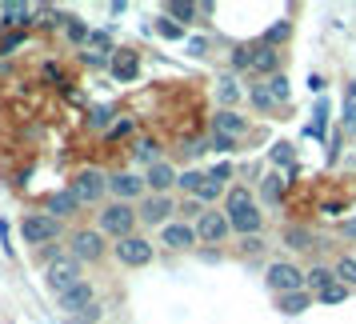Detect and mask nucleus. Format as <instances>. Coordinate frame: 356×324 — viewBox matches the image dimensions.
Returning a JSON list of instances; mask_svg holds the SVG:
<instances>
[{"label": "nucleus", "mask_w": 356, "mask_h": 324, "mask_svg": "<svg viewBox=\"0 0 356 324\" xmlns=\"http://www.w3.org/2000/svg\"><path fill=\"white\" fill-rule=\"evenodd\" d=\"M140 225V216H136V204H124V200H113V204H104L100 209V232L104 236H116V241H124L132 236Z\"/></svg>", "instance_id": "1"}, {"label": "nucleus", "mask_w": 356, "mask_h": 324, "mask_svg": "<svg viewBox=\"0 0 356 324\" xmlns=\"http://www.w3.org/2000/svg\"><path fill=\"white\" fill-rule=\"evenodd\" d=\"M104 252H108V244H104L100 228H76L68 241V257L81 260V264H97V260H104Z\"/></svg>", "instance_id": "2"}, {"label": "nucleus", "mask_w": 356, "mask_h": 324, "mask_svg": "<svg viewBox=\"0 0 356 324\" xmlns=\"http://www.w3.org/2000/svg\"><path fill=\"white\" fill-rule=\"evenodd\" d=\"M56 236H60V220L49 212H29L20 220V241L24 244H52Z\"/></svg>", "instance_id": "3"}, {"label": "nucleus", "mask_w": 356, "mask_h": 324, "mask_svg": "<svg viewBox=\"0 0 356 324\" xmlns=\"http://www.w3.org/2000/svg\"><path fill=\"white\" fill-rule=\"evenodd\" d=\"M264 284H268L276 296H292V292H305V273H300L296 264H289V260H276V264H268Z\"/></svg>", "instance_id": "4"}, {"label": "nucleus", "mask_w": 356, "mask_h": 324, "mask_svg": "<svg viewBox=\"0 0 356 324\" xmlns=\"http://www.w3.org/2000/svg\"><path fill=\"white\" fill-rule=\"evenodd\" d=\"M72 196L81 200V204H100L104 200V193H108V177L100 172V168H84V172H76L72 177Z\"/></svg>", "instance_id": "5"}, {"label": "nucleus", "mask_w": 356, "mask_h": 324, "mask_svg": "<svg viewBox=\"0 0 356 324\" xmlns=\"http://www.w3.org/2000/svg\"><path fill=\"white\" fill-rule=\"evenodd\" d=\"M113 252H116V260H120L124 268H145V264H152V241L140 236V232H132V236H124V241H116Z\"/></svg>", "instance_id": "6"}, {"label": "nucleus", "mask_w": 356, "mask_h": 324, "mask_svg": "<svg viewBox=\"0 0 356 324\" xmlns=\"http://www.w3.org/2000/svg\"><path fill=\"white\" fill-rule=\"evenodd\" d=\"M172 212H177V200H172V196H152L148 193L145 200L136 204V216H140V225H148V228L172 225Z\"/></svg>", "instance_id": "7"}, {"label": "nucleus", "mask_w": 356, "mask_h": 324, "mask_svg": "<svg viewBox=\"0 0 356 324\" xmlns=\"http://www.w3.org/2000/svg\"><path fill=\"white\" fill-rule=\"evenodd\" d=\"M92 305H97V289H92L88 280H81V284H72L68 292H60V296H56V308L65 312L68 321H72V316H81V312H88Z\"/></svg>", "instance_id": "8"}, {"label": "nucleus", "mask_w": 356, "mask_h": 324, "mask_svg": "<svg viewBox=\"0 0 356 324\" xmlns=\"http://www.w3.org/2000/svg\"><path fill=\"white\" fill-rule=\"evenodd\" d=\"M84 276H81V260H72V257H56L49 260V289L60 296V292H68L72 284H81Z\"/></svg>", "instance_id": "9"}, {"label": "nucleus", "mask_w": 356, "mask_h": 324, "mask_svg": "<svg viewBox=\"0 0 356 324\" xmlns=\"http://www.w3.org/2000/svg\"><path fill=\"white\" fill-rule=\"evenodd\" d=\"M108 193H113L116 200L132 204V200H145L148 184H145V177H136V172H113V177H108Z\"/></svg>", "instance_id": "10"}, {"label": "nucleus", "mask_w": 356, "mask_h": 324, "mask_svg": "<svg viewBox=\"0 0 356 324\" xmlns=\"http://www.w3.org/2000/svg\"><path fill=\"white\" fill-rule=\"evenodd\" d=\"M196 241H200V236H196V225H188V220H172V225L161 228V244L172 248V252H184V248H193Z\"/></svg>", "instance_id": "11"}, {"label": "nucleus", "mask_w": 356, "mask_h": 324, "mask_svg": "<svg viewBox=\"0 0 356 324\" xmlns=\"http://www.w3.org/2000/svg\"><path fill=\"white\" fill-rule=\"evenodd\" d=\"M177 177H180V172L168 161H156L145 172V184H148V193H152V196H168L172 188H177Z\"/></svg>", "instance_id": "12"}, {"label": "nucleus", "mask_w": 356, "mask_h": 324, "mask_svg": "<svg viewBox=\"0 0 356 324\" xmlns=\"http://www.w3.org/2000/svg\"><path fill=\"white\" fill-rule=\"evenodd\" d=\"M228 232H232V225H228L225 212H204V216L196 220V236H200L204 244H220Z\"/></svg>", "instance_id": "13"}, {"label": "nucleus", "mask_w": 356, "mask_h": 324, "mask_svg": "<svg viewBox=\"0 0 356 324\" xmlns=\"http://www.w3.org/2000/svg\"><path fill=\"white\" fill-rule=\"evenodd\" d=\"M252 72L257 76H276L280 72V52L268 49V44H257L252 49Z\"/></svg>", "instance_id": "14"}, {"label": "nucleus", "mask_w": 356, "mask_h": 324, "mask_svg": "<svg viewBox=\"0 0 356 324\" xmlns=\"http://www.w3.org/2000/svg\"><path fill=\"white\" fill-rule=\"evenodd\" d=\"M228 225H232V232H241V236H260V212H257V204L232 212V216H228Z\"/></svg>", "instance_id": "15"}, {"label": "nucleus", "mask_w": 356, "mask_h": 324, "mask_svg": "<svg viewBox=\"0 0 356 324\" xmlns=\"http://www.w3.org/2000/svg\"><path fill=\"white\" fill-rule=\"evenodd\" d=\"M244 129H248L244 116H236L232 108H220V113L212 116V132H220V136H232L236 140V136H244Z\"/></svg>", "instance_id": "16"}, {"label": "nucleus", "mask_w": 356, "mask_h": 324, "mask_svg": "<svg viewBox=\"0 0 356 324\" xmlns=\"http://www.w3.org/2000/svg\"><path fill=\"white\" fill-rule=\"evenodd\" d=\"M81 209L84 204L72 196V188H60V193L49 196V216H56V220H60V216H76Z\"/></svg>", "instance_id": "17"}, {"label": "nucleus", "mask_w": 356, "mask_h": 324, "mask_svg": "<svg viewBox=\"0 0 356 324\" xmlns=\"http://www.w3.org/2000/svg\"><path fill=\"white\" fill-rule=\"evenodd\" d=\"M332 284H340V280H337V268H324V264H312V268L305 273V289H308V292H316V296H321L324 289H332Z\"/></svg>", "instance_id": "18"}, {"label": "nucleus", "mask_w": 356, "mask_h": 324, "mask_svg": "<svg viewBox=\"0 0 356 324\" xmlns=\"http://www.w3.org/2000/svg\"><path fill=\"white\" fill-rule=\"evenodd\" d=\"M33 13V4H0V24H29Z\"/></svg>", "instance_id": "19"}, {"label": "nucleus", "mask_w": 356, "mask_h": 324, "mask_svg": "<svg viewBox=\"0 0 356 324\" xmlns=\"http://www.w3.org/2000/svg\"><path fill=\"white\" fill-rule=\"evenodd\" d=\"M284 244H289L292 252H308V248H312V232H308V228H300V225H292V228H284Z\"/></svg>", "instance_id": "20"}, {"label": "nucleus", "mask_w": 356, "mask_h": 324, "mask_svg": "<svg viewBox=\"0 0 356 324\" xmlns=\"http://www.w3.org/2000/svg\"><path fill=\"white\" fill-rule=\"evenodd\" d=\"M308 300H312V292H292V296H280V312H284V316H300V312H305L308 308Z\"/></svg>", "instance_id": "21"}, {"label": "nucleus", "mask_w": 356, "mask_h": 324, "mask_svg": "<svg viewBox=\"0 0 356 324\" xmlns=\"http://www.w3.org/2000/svg\"><path fill=\"white\" fill-rule=\"evenodd\" d=\"M164 13L168 17L184 20V24H193L196 17H200V4H188V0H172V4H164Z\"/></svg>", "instance_id": "22"}, {"label": "nucleus", "mask_w": 356, "mask_h": 324, "mask_svg": "<svg viewBox=\"0 0 356 324\" xmlns=\"http://www.w3.org/2000/svg\"><path fill=\"white\" fill-rule=\"evenodd\" d=\"M248 204H252V193H248V188H228V196H225V216L248 209Z\"/></svg>", "instance_id": "23"}, {"label": "nucleus", "mask_w": 356, "mask_h": 324, "mask_svg": "<svg viewBox=\"0 0 356 324\" xmlns=\"http://www.w3.org/2000/svg\"><path fill=\"white\" fill-rule=\"evenodd\" d=\"M113 72L120 76V81H132V76L140 72V60H136L132 52H124V56H116V60H113Z\"/></svg>", "instance_id": "24"}, {"label": "nucleus", "mask_w": 356, "mask_h": 324, "mask_svg": "<svg viewBox=\"0 0 356 324\" xmlns=\"http://www.w3.org/2000/svg\"><path fill=\"white\" fill-rule=\"evenodd\" d=\"M204 180H209V172H196V168H188V172H180V177H177V188H184L188 196H196Z\"/></svg>", "instance_id": "25"}, {"label": "nucleus", "mask_w": 356, "mask_h": 324, "mask_svg": "<svg viewBox=\"0 0 356 324\" xmlns=\"http://www.w3.org/2000/svg\"><path fill=\"white\" fill-rule=\"evenodd\" d=\"M248 100L257 104L260 113H273V108H276V100H273V92H268V84H252V88H248Z\"/></svg>", "instance_id": "26"}, {"label": "nucleus", "mask_w": 356, "mask_h": 324, "mask_svg": "<svg viewBox=\"0 0 356 324\" xmlns=\"http://www.w3.org/2000/svg\"><path fill=\"white\" fill-rule=\"evenodd\" d=\"M268 92H273V100H276V104H289V97H292L289 76H284V72H276V76H268Z\"/></svg>", "instance_id": "27"}, {"label": "nucleus", "mask_w": 356, "mask_h": 324, "mask_svg": "<svg viewBox=\"0 0 356 324\" xmlns=\"http://www.w3.org/2000/svg\"><path fill=\"white\" fill-rule=\"evenodd\" d=\"M337 280H340V284H356V260L353 257L337 260Z\"/></svg>", "instance_id": "28"}, {"label": "nucleus", "mask_w": 356, "mask_h": 324, "mask_svg": "<svg viewBox=\"0 0 356 324\" xmlns=\"http://www.w3.org/2000/svg\"><path fill=\"white\" fill-rule=\"evenodd\" d=\"M284 36H289V20H280V24H273V29L264 33V40H260V44H268V49H276V44L284 40Z\"/></svg>", "instance_id": "29"}, {"label": "nucleus", "mask_w": 356, "mask_h": 324, "mask_svg": "<svg viewBox=\"0 0 356 324\" xmlns=\"http://www.w3.org/2000/svg\"><path fill=\"white\" fill-rule=\"evenodd\" d=\"M280 188H284V180L268 177V180H264V200H268V204H280Z\"/></svg>", "instance_id": "30"}, {"label": "nucleus", "mask_w": 356, "mask_h": 324, "mask_svg": "<svg viewBox=\"0 0 356 324\" xmlns=\"http://www.w3.org/2000/svg\"><path fill=\"white\" fill-rule=\"evenodd\" d=\"M344 296H348V289H344V284H332V289H324L316 300H321V305H340Z\"/></svg>", "instance_id": "31"}, {"label": "nucleus", "mask_w": 356, "mask_h": 324, "mask_svg": "<svg viewBox=\"0 0 356 324\" xmlns=\"http://www.w3.org/2000/svg\"><path fill=\"white\" fill-rule=\"evenodd\" d=\"M220 188H225V184L204 180V184H200V193H196V200H200V204H209V200H216V196H220Z\"/></svg>", "instance_id": "32"}, {"label": "nucleus", "mask_w": 356, "mask_h": 324, "mask_svg": "<svg viewBox=\"0 0 356 324\" xmlns=\"http://www.w3.org/2000/svg\"><path fill=\"white\" fill-rule=\"evenodd\" d=\"M136 161H145L148 168H152V164H156V145H152V140H140V145H136Z\"/></svg>", "instance_id": "33"}, {"label": "nucleus", "mask_w": 356, "mask_h": 324, "mask_svg": "<svg viewBox=\"0 0 356 324\" xmlns=\"http://www.w3.org/2000/svg\"><path fill=\"white\" fill-rule=\"evenodd\" d=\"M236 97H241V92H236V81H232V76H220V100H225V104H232Z\"/></svg>", "instance_id": "34"}, {"label": "nucleus", "mask_w": 356, "mask_h": 324, "mask_svg": "<svg viewBox=\"0 0 356 324\" xmlns=\"http://www.w3.org/2000/svg\"><path fill=\"white\" fill-rule=\"evenodd\" d=\"M340 124H344V132H353V136H356V100H348V104H344V116H340Z\"/></svg>", "instance_id": "35"}, {"label": "nucleus", "mask_w": 356, "mask_h": 324, "mask_svg": "<svg viewBox=\"0 0 356 324\" xmlns=\"http://www.w3.org/2000/svg\"><path fill=\"white\" fill-rule=\"evenodd\" d=\"M100 316H104V308H100V305H92V308H88V312H81V316H72V321H68V324H97Z\"/></svg>", "instance_id": "36"}, {"label": "nucleus", "mask_w": 356, "mask_h": 324, "mask_svg": "<svg viewBox=\"0 0 356 324\" xmlns=\"http://www.w3.org/2000/svg\"><path fill=\"white\" fill-rule=\"evenodd\" d=\"M273 161L276 164H292V145H284V140H280V145H273Z\"/></svg>", "instance_id": "37"}, {"label": "nucleus", "mask_w": 356, "mask_h": 324, "mask_svg": "<svg viewBox=\"0 0 356 324\" xmlns=\"http://www.w3.org/2000/svg\"><path fill=\"white\" fill-rule=\"evenodd\" d=\"M92 120V129H108V120H113V108H97V113L88 116Z\"/></svg>", "instance_id": "38"}, {"label": "nucleus", "mask_w": 356, "mask_h": 324, "mask_svg": "<svg viewBox=\"0 0 356 324\" xmlns=\"http://www.w3.org/2000/svg\"><path fill=\"white\" fill-rule=\"evenodd\" d=\"M184 216H196V220H200V216H204V204H200V200H196V196H188V200H184Z\"/></svg>", "instance_id": "39"}, {"label": "nucleus", "mask_w": 356, "mask_h": 324, "mask_svg": "<svg viewBox=\"0 0 356 324\" xmlns=\"http://www.w3.org/2000/svg\"><path fill=\"white\" fill-rule=\"evenodd\" d=\"M232 65L236 68H252V49H236L232 52Z\"/></svg>", "instance_id": "40"}, {"label": "nucleus", "mask_w": 356, "mask_h": 324, "mask_svg": "<svg viewBox=\"0 0 356 324\" xmlns=\"http://www.w3.org/2000/svg\"><path fill=\"white\" fill-rule=\"evenodd\" d=\"M232 145H236L232 136H220V132H212V136H209V148H220V152H228Z\"/></svg>", "instance_id": "41"}, {"label": "nucleus", "mask_w": 356, "mask_h": 324, "mask_svg": "<svg viewBox=\"0 0 356 324\" xmlns=\"http://www.w3.org/2000/svg\"><path fill=\"white\" fill-rule=\"evenodd\" d=\"M228 177H232V164H216V168L209 172V180H216V184H225Z\"/></svg>", "instance_id": "42"}, {"label": "nucleus", "mask_w": 356, "mask_h": 324, "mask_svg": "<svg viewBox=\"0 0 356 324\" xmlns=\"http://www.w3.org/2000/svg\"><path fill=\"white\" fill-rule=\"evenodd\" d=\"M241 248H244V252H264V241H260V236H244Z\"/></svg>", "instance_id": "43"}, {"label": "nucleus", "mask_w": 356, "mask_h": 324, "mask_svg": "<svg viewBox=\"0 0 356 324\" xmlns=\"http://www.w3.org/2000/svg\"><path fill=\"white\" fill-rule=\"evenodd\" d=\"M156 29H161V36H168V40H177V36H180V29L172 24V20H161Z\"/></svg>", "instance_id": "44"}, {"label": "nucleus", "mask_w": 356, "mask_h": 324, "mask_svg": "<svg viewBox=\"0 0 356 324\" xmlns=\"http://www.w3.org/2000/svg\"><path fill=\"white\" fill-rule=\"evenodd\" d=\"M68 36H72V40H88V29H84V24H76V20H72V24H68Z\"/></svg>", "instance_id": "45"}, {"label": "nucleus", "mask_w": 356, "mask_h": 324, "mask_svg": "<svg viewBox=\"0 0 356 324\" xmlns=\"http://www.w3.org/2000/svg\"><path fill=\"white\" fill-rule=\"evenodd\" d=\"M188 49H193L196 56H204V52H209V40H193V44H188Z\"/></svg>", "instance_id": "46"}, {"label": "nucleus", "mask_w": 356, "mask_h": 324, "mask_svg": "<svg viewBox=\"0 0 356 324\" xmlns=\"http://www.w3.org/2000/svg\"><path fill=\"white\" fill-rule=\"evenodd\" d=\"M344 236H348V241H356V216H353V220H344Z\"/></svg>", "instance_id": "47"}]
</instances>
